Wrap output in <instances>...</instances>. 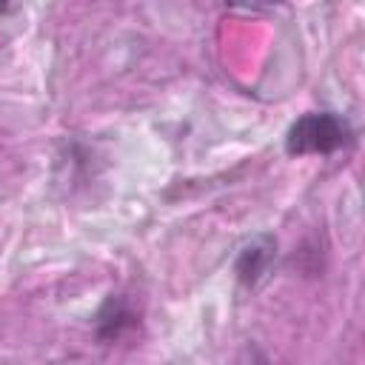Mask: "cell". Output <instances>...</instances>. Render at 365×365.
Instances as JSON below:
<instances>
[{"label": "cell", "instance_id": "3", "mask_svg": "<svg viewBox=\"0 0 365 365\" xmlns=\"http://www.w3.org/2000/svg\"><path fill=\"white\" fill-rule=\"evenodd\" d=\"M274 254H277V240L271 234H259L251 242H245L237 254V262H234V274H237L240 285L254 288L268 274Z\"/></svg>", "mask_w": 365, "mask_h": 365}, {"label": "cell", "instance_id": "1", "mask_svg": "<svg viewBox=\"0 0 365 365\" xmlns=\"http://www.w3.org/2000/svg\"><path fill=\"white\" fill-rule=\"evenodd\" d=\"M351 140H354V131L345 117L334 111H308L291 123L285 134V151L291 157H305V154L328 157L345 148Z\"/></svg>", "mask_w": 365, "mask_h": 365}, {"label": "cell", "instance_id": "4", "mask_svg": "<svg viewBox=\"0 0 365 365\" xmlns=\"http://www.w3.org/2000/svg\"><path fill=\"white\" fill-rule=\"evenodd\" d=\"M11 9V0H0V14H6Z\"/></svg>", "mask_w": 365, "mask_h": 365}, {"label": "cell", "instance_id": "2", "mask_svg": "<svg viewBox=\"0 0 365 365\" xmlns=\"http://www.w3.org/2000/svg\"><path fill=\"white\" fill-rule=\"evenodd\" d=\"M137 322H140V317H137V311L131 308L128 297H125V294H111V297L100 305V311H97V317H94L97 339H100V342H120L125 334H131V331L137 328Z\"/></svg>", "mask_w": 365, "mask_h": 365}]
</instances>
